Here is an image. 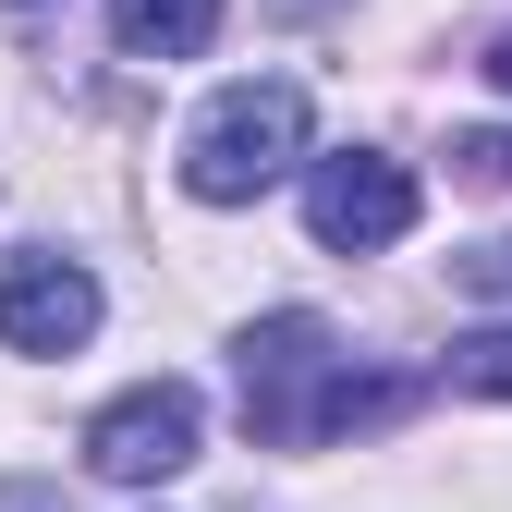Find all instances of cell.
Returning <instances> with one entry per match:
<instances>
[{
    "instance_id": "12",
    "label": "cell",
    "mask_w": 512,
    "mask_h": 512,
    "mask_svg": "<svg viewBox=\"0 0 512 512\" xmlns=\"http://www.w3.org/2000/svg\"><path fill=\"white\" fill-rule=\"evenodd\" d=\"M13 13H49V0H13Z\"/></svg>"
},
{
    "instance_id": "7",
    "label": "cell",
    "mask_w": 512,
    "mask_h": 512,
    "mask_svg": "<svg viewBox=\"0 0 512 512\" xmlns=\"http://www.w3.org/2000/svg\"><path fill=\"white\" fill-rule=\"evenodd\" d=\"M439 378L476 391V403H512V330H464L452 354H439Z\"/></svg>"
},
{
    "instance_id": "9",
    "label": "cell",
    "mask_w": 512,
    "mask_h": 512,
    "mask_svg": "<svg viewBox=\"0 0 512 512\" xmlns=\"http://www.w3.org/2000/svg\"><path fill=\"white\" fill-rule=\"evenodd\" d=\"M452 171H464V183H512V135H464Z\"/></svg>"
},
{
    "instance_id": "2",
    "label": "cell",
    "mask_w": 512,
    "mask_h": 512,
    "mask_svg": "<svg viewBox=\"0 0 512 512\" xmlns=\"http://www.w3.org/2000/svg\"><path fill=\"white\" fill-rule=\"evenodd\" d=\"M317 110H305V86L293 74H232L196 122H183V196L196 208H256L269 183H293L317 147Z\"/></svg>"
},
{
    "instance_id": "10",
    "label": "cell",
    "mask_w": 512,
    "mask_h": 512,
    "mask_svg": "<svg viewBox=\"0 0 512 512\" xmlns=\"http://www.w3.org/2000/svg\"><path fill=\"white\" fill-rule=\"evenodd\" d=\"M269 25H317V13H342V0H256Z\"/></svg>"
},
{
    "instance_id": "11",
    "label": "cell",
    "mask_w": 512,
    "mask_h": 512,
    "mask_svg": "<svg viewBox=\"0 0 512 512\" xmlns=\"http://www.w3.org/2000/svg\"><path fill=\"white\" fill-rule=\"evenodd\" d=\"M488 86H500V98H512V37H500V49H488Z\"/></svg>"
},
{
    "instance_id": "1",
    "label": "cell",
    "mask_w": 512,
    "mask_h": 512,
    "mask_svg": "<svg viewBox=\"0 0 512 512\" xmlns=\"http://www.w3.org/2000/svg\"><path fill=\"white\" fill-rule=\"evenodd\" d=\"M232 391H244V427L269 439V452H317V439H342V427L403 415L391 378H354L342 330L317 305H269L256 317V330L232 342Z\"/></svg>"
},
{
    "instance_id": "5",
    "label": "cell",
    "mask_w": 512,
    "mask_h": 512,
    "mask_svg": "<svg viewBox=\"0 0 512 512\" xmlns=\"http://www.w3.org/2000/svg\"><path fill=\"white\" fill-rule=\"evenodd\" d=\"M98 317H110V293L86 256H61V244L0 256V354H86Z\"/></svg>"
},
{
    "instance_id": "8",
    "label": "cell",
    "mask_w": 512,
    "mask_h": 512,
    "mask_svg": "<svg viewBox=\"0 0 512 512\" xmlns=\"http://www.w3.org/2000/svg\"><path fill=\"white\" fill-rule=\"evenodd\" d=\"M452 281H464V293H512V244H464Z\"/></svg>"
},
{
    "instance_id": "6",
    "label": "cell",
    "mask_w": 512,
    "mask_h": 512,
    "mask_svg": "<svg viewBox=\"0 0 512 512\" xmlns=\"http://www.w3.org/2000/svg\"><path fill=\"white\" fill-rule=\"evenodd\" d=\"M110 37L122 61H196L220 37V0H110Z\"/></svg>"
},
{
    "instance_id": "4",
    "label": "cell",
    "mask_w": 512,
    "mask_h": 512,
    "mask_svg": "<svg viewBox=\"0 0 512 512\" xmlns=\"http://www.w3.org/2000/svg\"><path fill=\"white\" fill-rule=\"evenodd\" d=\"M415 171L391 147H342V159H305V232L330 244V256H391L415 232Z\"/></svg>"
},
{
    "instance_id": "3",
    "label": "cell",
    "mask_w": 512,
    "mask_h": 512,
    "mask_svg": "<svg viewBox=\"0 0 512 512\" xmlns=\"http://www.w3.org/2000/svg\"><path fill=\"white\" fill-rule=\"evenodd\" d=\"M196 439H208L196 378H135V391H110L86 415V476H110V488H171L183 464H196Z\"/></svg>"
}]
</instances>
